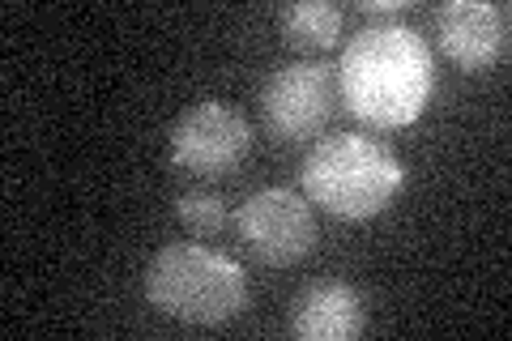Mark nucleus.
<instances>
[{
	"label": "nucleus",
	"instance_id": "nucleus-10",
	"mask_svg": "<svg viewBox=\"0 0 512 341\" xmlns=\"http://www.w3.org/2000/svg\"><path fill=\"white\" fill-rule=\"evenodd\" d=\"M175 218H180V226L188 235H201V239L222 235L231 226L227 205L218 197H210V192H188V197H180L175 201Z\"/></svg>",
	"mask_w": 512,
	"mask_h": 341
},
{
	"label": "nucleus",
	"instance_id": "nucleus-6",
	"mask_svg": "<svg viewBox=\"0 0 512 341\" xmlns=\"http://www.w3.org/2000/svg\"><path fill=\"white\" fill-rule=\"evenodd\" d=\"M333 99H338V81H333L325 64H312V60L282 64V69L269 73L261 90L265 133L282 145L312 141L325 133V124L333 116Z\"/></svg>",
	"mask_w": 512,
	"mask_h": 341
},
{
	"label": "nucleus",
	"instance_id": "nucleus-8",
	"mask_svg": "<svg viewBox=\"0 0 512 341\" xmlns=\"http://www.w3.org/2000/svg\"><path fill=\"white\" fill-rule=\"evenodd\" d=\"M367 329V299L346 282H316L295 299L291 333L299 341H350Z\"/></svg>",
	"mask_w": 512,
	"mask_h": 341
},
{
	"label": "nucleus",
	"instance_id": "nucleus-9",
	"mask_svg": "<svg viewBox=\"0 0 512 341\" xmlns=\"http://www.w3.org/2000/svg\"><path fill=\"white\" fill-rule=\"evenodd\" d=\"M342 35V9L329 0H303L282 13V43L295 52H329Z\"/></svg>",
	"mask_w": 512,
	"mask_h": 341
},
{
	"label": "nucleus",
	"instance_id": "nucleus-11",
	"mask_svg": "<svg viewBox=\"0 0 512 341\" xmlns=\"http://www.w3.org/2000/svg\"><path fill=\"white\" fill-rule=\"evenodd\" d=\"M410 5H406V0H372V5H359V13H363V18L367 22H384V26H389V22H397V18H402V13H406Z\"/></svg>",
	"mask_w": 512,
	"mask_h": 341
},
{
	"label": "nucleus",
	"instance_id": "nucleus-5",
	"mask_svg": "<svg viewBox=\"0 0 512 341\" xmlns=\"http://www.w3.org/2000/svg\"><path fill=\"white\" fill-rule=\"evenodd\" d=\"M252 150V124L222 99L192 103L171 128V162L201 180L231 175Z\"/></svg>",
	"mask_w": 512,
	"mask_h": 341
},
{
	"label": "nucleus",
	"instance_id": "nucleus-7",
	"mask_svg": "<svg viewBox=\"0 0 512 341\" xmlns=\"http://www.w3.org/2000/svg\"><path fill=\"white\" fill-rule=\"evenodd\" d=\"M508 5H478V0H448L436 9V35L444 56L466 73L491 69L508 60Z\"/></svg>",
	"mask_w": 512,
	"mask_h": 341
},
{
	"label": "nucleus",
	"instance_id": "nucleus-3",
	"mask_svg": "<svg viewBox=\"0 0 512 341\" xmlns=\"http://www.w3.org/2000/svg\"><path fill=\"white\" fill-rule=\"evenodd\" d=\"M146 299L171 320L184 324H227L248 303V273L231 256L201 243H171L146 269Z\"/></svg>",
	"mask_w": 512,
	"mask_h": 341
},
{
	"label": "nucleus",
	"instance_id": "nucleus-1",
	"mask_svg": "<svg viewBox=\"0 0 512 341\" xmlns=\"http://www.w3.org/2000/svg\"><path fill=\"white\" fill-rule=\"evenodd\" d=\"M431 52L410 26H367L346 43L338 64V94L367 128H406L431 99Z\"/></svg>",
	"mask_w": 512,
	"mask_h": 341
},
{
	"label": "nucleus",
	"instance_id": "nucleus-2",
	"mask_svg": "<svg viewBox=\"0 0 512 341\" xmlns=\"http://www.w3.org/2000/svg\"><path fill=\"white\" fill-rule=\"evenodd\" d=\"M402 162L380 141H367L359 133H338L316 141L299 167V180L308 201L329 209L333 218L363 222L376 218L402 188Z\"/></svg>",
	"mask_w": 512,
	"mask_h": 341
},
{
	"label": "nucleus",
	"instance_id": "nucleus-4",
	"mask_svg": "<svg viewBox=\"0 0 512 341\" xmlns=\"http://www.w3.org/2000/svg\"><path fill=\"white\" fill-rule=\"evenodd\" d=\"M235 235L252 261L269 269L299 265L316 248V214L308 197L291 188H261L239 205Z\"/></svg>",
	"mask_w": 512,
	"mask_h": 341
}]
</instances>
